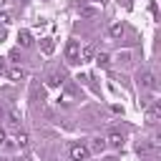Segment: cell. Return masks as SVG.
I'll use <instances>...</instances> for the list:
<instances>
[{"label": "cell", "instance_id": "cell-1", "mask_svg": "<svg viewBox=\"0 0 161 161\" xmlns=\"http://www.w3.org/2000/svg\"><path fill=\"white\" fill-rule=\"evenodd\" d=\"M65 60L70 65L80 63V45H78V40H68L65 43Z\"/></svg>", "mask_w": 161, "mask_h": 161}, {"label": "cell", "instance_id": "cell-2", "mask_svg": "<svg viewBox=\"0 0 161 161\" xmlns=\"http://www.w3.org/2000/svg\"><path fill=\"white\" fill-rule=\"evenodd\" d=\"M88 156H91L88 146H83V143H73L70 146V161H86Z\"/></svg>", "mask_w": 161, "mask_h": 161}, {"label": "cell", "instance_id": "cell-3", "mask_svg": "<svg viewBox=\"0 0 161 161\" xmlns=\"http://www.w3.org/2000/svg\"><path fill=\"white\" fill-rule=\"evenodd\" d=\"M158 118H161V103H151L148 111H146V121L148 123H158Z\"/></svg>", "mask_w": 161, "mask_h": 161}, {"label": "cell", "instance_id": "cell-4", "mask_svg": "<svg viewBox=\"0 0 161 161\" xmlns=\"http://www.w3.org/2000/svg\"><path fill=\"white\" fill-rule=\"evenodd\" d=\"M141 86L148 88V91H156V75H153L151 70H143V73H141Z\"/></svg>", "mask_w": 161, "mask_h": 161}, {"label": "cell", "instance_id": "cell-5", "mask_svg": "<svg viewBox=\"0 0 161 161\" xmlns=\"http://www.w3.org/2000/svg\"><path fill=\"white\" fill-rule=\"evenodd\" d=\"M106 146H113V148H121V146H123V133H118V131H113V133H108V136H106Z\"/></svg>", "mask_w": 161, "mask_h": 161}, {"label": "cell", "instance_id": "cell-6", "mask_svg": "<svg viewBox=\"0 0 161 161\" xmlns=\"http://www.w3.org/2000/svg\"><path fill=\"white\" fill-rule=\"evenodd\" d=\"M136 153H138L141 158H148V156L153 153V146H151V141H141V143L136 146Z\"/></svg>", "mask_w": 161, "mask_h": 161}, {"label": "cell", "instance_id": "cell-7", "mask_svg": "<svg viewBox=\"0 0 161 161\" xmlns=\"http://www.w3.org/2000/svg\"><path fill=\"white\" fill-rule=\"evenodd\" d=\"M8 78H10V80H23V78H28V73H25V68L15 65V68L8 70Z\"/></svg>", "mask_w": 161, "mask_h": 161}, {"label": "cell", "instance_id": "cell-8", "mask_svg": "<svg viewBox=\"0 0 161 161\" xmlns=\"http://www.w3.org/2000/svg\"><path fill=\"white\" fill-rule=\"evenodd\" d=\"M18 45H23V48H30V45H33V38H30L28 30H20V33H18Z\"/></svg>", "mask_w": 161, "mask_h": 161}, {"label": "cell", "instance_id": "cell-9", "mask_svg": "<svg viewBox=\"0 0 161 161\" xmlns=\"http://www.w3.org/2000/svg\"><path fill=\"white\" fill-rule=\"evenodd\" d=\"M40 50H43L45 55H50V53L55 50V43H53V38H43V40H40Z\"/></svg>", "mask_w": 161, "mask_h": 161}, {"label": "cell", "instance_id": "cell-10", "mask_svg": "<svg viewBox=\"0 0 161 161\" xmlns=\"http://www.w3.org/2000/svg\"><path fill=\"white\" fill-rule=\"evenodd\" d=\"M108 35H111V38H121V35H123V23H113V25L108 28Z\"/></svg>", "mask_w": 161, "mask_h": 161}, {"label": "cell", "instance_id": "cell-11", "mask_svg": "<svg viewBox=\"0 0 161 161\" xmlns=\"http://www.w3.org/2000/svg\"><path fill=\"white\" fill-rule=\"evenodd\" d=\"M106 148V138H93V143H91V148L88 151H93V153H101Z\"/></svg>", "mask_w": 161, "mask_h": 161}, {"label": "cell", "instance_id": "cell-12", "mask_svg": "<svg viewBox=\"0 0 161 161\" xmlns=\"http://www.w3.org/2000/svg\"><path fill=\"white\" fill-rule=\"evenodd\" d=\"M93 55H96V48H93V45H86V48L80 50V63H83V60H91Z\"/></svg>", "mask_w": 161, "mask_h": 161}, {"label": "cell", "instance_id": "cell-13", "mask_svg": "<svg viewBox=\"0 0 161 161\" xmlns=\"http://www.w3.org/2000/svg\"><path fill=\"white\" fill-rule=\"evenodd\" d=\"M63 83V75H58V73H53V75H48V86L50 88H58Z\"/></svg>", "mask_w": 161, "mask_h": 161}, {"label": "cell", "instance_id": "cell-14", "mask_svg": "<svg viewBox=\"0 0 161 161\" xmlns=\"http://www.w3.org/2000/svg\"><path fill=\"white\" fill-rule=\"evenodd\" d=\"M8 118H10V126H13V128H18V126H20V113H18L15 108L8 113Z\"/></svg>", "mask_w": 161, "mask_h": 161}, {"label": "cell", "instance_id": "cell-15", "mask_svg": "<svg viewBox=\"0 0 161 161\" xmlns=\"http://www.w3.org/2000/svg\"><path fill=\"white\" fill-rule=\"evenodd\" d=\"M96 63H98V65H108V63H111V58H108L106 53H98V55H96Z\"/></svg>", "mask_w": 161, "mask_h": 161}, {"label": "cell", "instance_id": "cell-16", "mask_svg": "<svg viewBox=\"0 0 161 161\" xmlns=\"http://www.w3.org/2000/svg\"><path fill=\"white\" fill-rule=\"evenodd\" d=\"M15 141H18V146H20V148H25V146H28V133H23V131H20Z\"/></svg>", "mask_w": 161, "mask_h": 161}, {"label": "cell", "instance_id": "cell-17", "mask_svg": "<svg viewBox=\"0 0 161 161\" xmlns=\"http://www.w3.org/2000/svg\"><path fill=\"white\" fill-rule=\"evenodd\" d=\"M10 18H13V15H10L8 10H5V13H0V23H3V25H8V23H10Z\"/></svg>", "mask_w": 161, "mask_h": 161}, {"label": "cell", "instance_id": "cell-18", "mask_svg": "<svg viewBox=\"0 0 161 161\" xmlns=\"http://www.w3.org/2000/svg\"><path fill=\"white\" fill-rule=\"evenodd\" d=\"M93 13H96L93 8H80V15H93Z\"/></svg>", "mask_w": 161, "mask_h": 161}, {"label": "cell", "instance_id": "cell-19", "mask_svg": "<svg viewBox=\"0 0 161 161\" xmlns=\"http://www.w3.org/2000/svg\"><path fill=\"white\" fill-rule=\"evenodd\" d=\"M18 55H20V50L15 48V50H10V60H18Z\"/></svg>", "mask_w": 161, "mask_h": 161}, {"label": "cell", "instance_id": "cell-20", "mask_svg": "<svg viewBox=\"0 0 161 161\" xmlns=\"http://www.w3.org/2000/svg\"><path fill=\"white\" fill-rule=\"evenodd\" d=\"M0 75H5V60L0 58Z\"/></svg>", "mask_w": 161, "mask_h": 161}, {"label": "cell", "instance_id": "cell-21", "mask_svg": "<svg viewBox=\"0 0 161 161\" xmlns=\"http://www.w3.org/2000/svg\"><path fill=\"white\" fill-rule=\"evenodd\" d=\"M5 143V128H0V146Z\"/></svg>", "mask_w": 161, "mask_h": 161}, {"label": "cell", "instance_id": "cell-22", "mask_svg": "<svg viewBox=\"0 0 161 161\" xmlns=\"http://www.w3.org/2000/svg\"><path fill=\"white\" fill-rule=\"evenodd\" d=\"M3 116H5V106L0 103V118H3Z\"/></svg>", "mask_w": 161, "mask_h": 161}, {"label": "cell", "instance_id": "cell-23", "mask_svg": "<svg viewBox=\"0 0 161 161\" xmlns=\"http://www.w3.org/2000/svg\"><path fill=\"white\" fill-rule=\"evenodd\" d=\"M91 3H98V5H103V3H106V0H91Z\"/></svg>", "mask_w": 161, "mask_h": 161}, {"label": "cell", "instance_id": "cell-24", "mask_svg": "<svg viewBox=\"0 0 161 161\" xmlns=\"http://www.w3.org/2000/svg\"><path fill=\"white\" fill-rule=\"evenodd\" d=\"M18 161H25V158H18Z\"/></svg>", "mask_w": 161, "mask_h": 161}]
</instances>
